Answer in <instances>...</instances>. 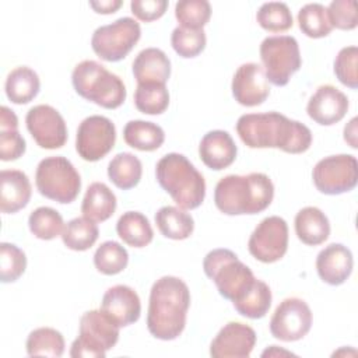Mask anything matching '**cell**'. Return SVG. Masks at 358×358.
I'll use <instances>...</instances> for the list:
<instances>
[{
  "label": "cell",
  "mask_w": 358,
  "mask_h": 358,
  "mask_svg": "<svg viewBox=\"0 0 358 358\" xmlns=\"http://www.w3.org/2000/svg\"><path fill=\"white\" fill-rule=\"evenodd\" d=\"M358 48L345 46L340 49L334 59V74L337 80L348 87L355 90L358 87Z\"/></svg>",
  "instance_id": "b9f144b4"
},
{
  "label": "cell",
  "mask_w": 358,
  "mask_h": 358,
  "mask_svg": "<svg viewBox=\"0 0 358 358\" xmlns=\"http://www.w3.org/2000/svg\"><path fill=\"white\" fill-rule=\"evenodd\" d=\"M129 263L127 250L115 241H106L98 246L94 255L95 268L105 275L122 273Z\"/></svg>",
  "instance_id": "8d00e7d4"
},
{
  "label": "cell",
  "mask_w": 358,
  "mask_h": 358,
  "mask_svg": "<svg viewBox=\"0 0 358 358\" xmlns=\"http://www.w3.org/2000/svg\"><path fill=\"white\" fill-rule=\"evenodd\" d=\"M236 133L249 148H278L288 154H301L312 144L308 126L274 110L242 115L236 122Z\"/></svg>",
  "instance_id": "6da1fadb"
},
{
  "label": "cell",
  "mask_w": 358,
  "mask_h": 358,
  "mask_svg": "<svg viewBox=\"0 0 358 358\" xmlns=\"http://www.w3.org/2000/svg\"><path fill=\"white\" fill-rule=\"evenodd\" d=\"M98 236V225L85 217H77L70 220L64 225V229L62 232L63 243L69 249L76 252L88 250L91 246H94Z\"/></svg>",
  "instance_id": "4dcf8cb0"
},
{
  "label": "cell",
  "mask_w": 358,
  "mask_h": 358,
  "mask_svg": "<svg viewBox=\"0 0 358 358\" xmlns=\"http://www.w3.org/2000/svg\"><path fill=\"white\" fill-rule=\"evenodd\" d=\"M260 59L267 80L277 87L287 85L302 63L298 41L289 35L264 38L260 43Z\"/></svg>",
  "instance_id": "9c48e42d"
},
{
  "label": "cell",
  "mask_w": 358,
  "mask_h": 358,
  "mask_svg": "<svg viewBox=\"0 0 358 358\" xmlns=\"http://www.w3.org/2000/svg\"><path fill=\"white\" fill-rule=\"evenodd\" d=\"M206 42V32L203 29L176 27L171 35V45L173 50L185 59L199 56L204 50Z\"/></svg>",
  "instance_id": "ab89813d"
},
{
  "label": "cell",
  "mask_w": 358,
  "mask_h": 358,
  "mask_svg": "<svg viewBox=\"0 0 358 358\" xmlns=\"http://www.w3.org/2000/svg\"><path fill=\"white\" fill-rule=\"evenodd\" d=\"M155 224L159 232L169 239H187L194 229V221L189 213L180 207L164 206L155 214Z\"/></svg>",
  "instance_id": "4316f807"
},
{
  "label": "cell",
  "mask_w": 358,
  "mask_h": 358,
  "mask_svg": "<svg viewBox=\"0 0 358 358\" xmlns=\"http://www.w3.org/2000/svg\"><path fill=\"white\" fill-rule=\"evenodd\" d=\"M203 270L211 278L221 296L239 301L255 284L253 271L229 249H214L203 260Z\"/></svg>",
  "instance_id": "8992f818"
},
{
  "label": "cell",
  "mask_w": 358,
  "mask_h": 358,
  "mask_svg": "<svg viewBox=\"0 0 358 358\" xmlns=\"http://www.w3.org/2000/svg\"><path fill=\"white\" fill-rule=\"evenodd\" d=\"M190 291L183 280L173 275L158 278L150 291L147 329L155 338H178L186 326Z\"/></svg>",
  "instance_id": "7a4b0ae2"
},
{
  "label": "cell",
  "mask_w": 358,
  "mask_h": 358,
  "mask_svg": "<svg viewBox=\"0 0 358 358\" xmlns=\"http://www.w3.org/2000/svg\"><path fill=\"white\" fill-rule=\"evenodd\" d=\"M101 310L119 327H126L138 320L141 302L137 292L129 285H113L102 296Z\"/></svg>",
  "instance_id": "d6986e66"
},
{
  "label": "cell",
  "mask_w": 358,
  "mask_h": 358,
  "mask_svg": "<svg viewBox=\"0 0 358 358\" xmlns=\"http://www.w3.org/2000/svg\"><path fill=\"white\" fill-rule=\"evenodd\" d=\"M122 0H101V1H90V7L98 14H113L122 7Z\"/></svg>",
  "instance_id": "bcb514c9"
},
{
  "label": "cell",
  "mask_w": 358,
  "mask_h": 358,
  "mask_svg": "<svg viewBox=\"0 0 358 358\" xmlns=\"http://www.w3.org/2000/svg\"><path fill=\"white\" fill-rule=\"evenodd\" d=\"M41 80L32 69L20 66L11 70L6 78L4 90L7 98L17 105L31 102L39 92Z\"/></svg>",
  "instance_id": "484cf974"
},
{
  "label": "cell",
  "mask_w": 358,
  "mask_h": 358,
  "mask_svg": "<svg viewBox=\"0 0 358 358\" xmlns=\"http://www.w3.org/2000/svg\"><path fill=\"white\" fill-rule=\"evenodd\" d=\"M310 327L312 310L303 299L296 296L281 301L270 319L271 336L287 343L303 338Z\"/></svg>",
  "instance_id": "5bb4252c"
},
{
  "label": "cell",
  "mask_w": 358,
  "mask_h": 358,
  "mask_svg": "<svg viewBox=\"0 0 358 358\" xmlns=\"http://www.w3.org/2000/svg\"><path fill=\"white\" fill-rule=\"evenodd\" d=\"M299 29L309 38L327 36L333 27L329 21L327 8L320 3H308L298 11Z\"/></svg>",
  "instance_id": "d590c367"
},
{
  "label": "cell",
  "mask_w": 358,
  "mask_h": 358,
  "mask_svg": "<svg viewBox=\"0 0 358 358\" xmlns=\"http://www.w3.org/2000/svg\"><path fill=\"white\" fill-rule=\"evenodd\" d=\"M27 143L18 129L0 130V159L15 161L24 155Z\"/></svg>",
  "instance_id": "ee69618b"
},
{
  "label": "cell",
  "mask_w": 358,
  "mask_h": 358,
  "mask_svg": "<svg viewBox=\"0 0 358 358\" xmlns=\"http://www.w3.org/2000/svg\"><path fill=\"white\" fill-rule=\"evenodd\" d=\"M271 299L270 287L264 281L256 278L253 287L239 301L232 303L239 315L249 319H260L268 312Z\"/></svg>",
  "instance_id": "d6a6232c"
},
{
  "label": "cell",
  "mask_w": 358,
  "mask_h": 358,
  "mask_svg": "<svg viewBox=\"0 0 358 358\" xmlns=\"http://www.w3.org/2000/svg\"><path fill=\"white\" fill-rule=\"evenodd\" d=\"M294 224L298 239L308 246L320 245L330 235L329 218L320 208L313 206L301 208L295 215Z\"/></svg>",
  "instance_id": "cb8c5ba5"
},
{
  "label": "cell",
  "mask_w": 358,
  "mask_h": 358,
  "mask_svg": "<svg viewBox=\"0 0 358 358\" xmlns=\"http://www.w3.org/2000/svg\"><path fill=\"white\" fill-rule=\"evenodd\" d=\"M130 8L136 18L144 22H151L161 18L165 14L168 8V1L166 0H133L130 3Z\"/></svg>",
  "instance_id": "f6af8a7d"
},
{
  "label": "cell",
  "mask_w": 358,
  "mask_h": 358,
  "mask_svg": "<svg viewBox=\"0 0 358 358\" xmlns=\"http://www.w3.org/2000/svg\"><path fill=\"white\" fill-rule=\"evenodd\" d=\"M25 124L35 143L45 150L62 148L67 141L63 116L50 105H36L27 112Z\"/></svg>",
  "instance_id": "9a60e30c"
},
{
  "label": "cell",
  "mask_w": 358,
  "mask_h": 358,
  "mask_svg": "<svg viewBox=\"0 0 358 358\" xmlns=\"http://www.w3.org/2000/svg\"><path fill=\"white\" fill-rule=\"evenodd\" d=\"M232 95L243 106L262 105L270 95V85L264 69L257 63H245L232 77Z\"/></svg>",
  "instance_id": "2e32d148"
},
{
  "label": "cell",
  "mask_w": 358,
  "mask_h": 358,
  "mask_svg": "<svg viewBox=\"0 0 358 358\" xmlns=\"http://www.w3.org/2000/svg\"><path fill=\"white\" fill-rule=\"evenodd\" d=\"M32 193L28 176L18 169H3L0 172V210L14 214L29 203Z\"/></svg>",
  "instance_id": "7402d4cb"
},
{
  "label": "cell",
  "mask_w": 358,
  "mask_h": 358,
  "mask_svg": "<svg viewBox=\"0 0 358 358\" xmlns=\"http://www.w3.org/2000/svg\"><path fill=\"white\" fill-rule=\"evenodd\" d=\"M236 154V144L225 130H211L206 133L199 144L200 159L213 171H221L232 165Z\"/></svg>",
  "instance_id": "44dd1931"
},
{
  "label": "cell",
  "mask_w": 358,
  "mask_h": 358,
  "mask_svg": "<svg viewBox=\"0 0 358 358\" xmlns=\"http://www.w3.org/2000/svg\"><path fill=\"white\" fill-rule=\"evenodd\" d=\"M159 186L183 210L197 208L206 197V180L196 166L183 155L169 152L155 166Z\"/></svg>",
  "instance_id": "277c9868"
},
{
  "label": "cell",
  "mask_w": 358,
  "mask_h": 358,
  "mask_svg": "<svg viewBox=\"0 0 358 358\" xmlns=\"http://www.w3.org/2000/svg\"><path fill=\"white\" fill-rule=\"evenodd\" d=\"M133 74L137 84H166L171 76V60L158 48H145L133 62Z\"/></svg>",
  "instance_id": "603a6c76"
},
{
  "label": "cell",
  "mask_w": 358,
  "mask_h": 358,
  "mask_svg": "<svg viewBox=\"0 0 358 358\" xmlns=\"http://www.w3.org/2000/svg\"><path fill=\"white\" fill-rule=\"evenodd\" d=\"M119 326L101 309L85 312L80 319L78 337L73 341L70 357L103 358L119 340Z\"/></svg>",
  "instance_id": "52a82bcc"
},
{
  "label": "cell",
  "mask_w": 358,
  "mask_h": 358,
  "mask_svg": "<svg viewBox=\"0 0 358 358\" xmlns=\"http://www.w3.org/2000/svg\"><path fill=\"white\" fill-rule=\"evenodd\" d=\"M256 20L259 25L268 32H284L294 24L288 6L281 1H268L262 4L257 10Z\"/></svg>",
  "instance_id": "74e56055"
},
{
  "label": "cell",
  "mask_w": 358,
  "mask_h": 358,
  "mask_svg": "<svg viewBox=\"0 0 358 358\" xmlns=\"http://www.w3.org/2000/svg\"><path fill=\"white\" fill-rule=\"evenodd\" d=\"M278 354H280V355H281V354H284V355H294L292 352H288V351H281V350L278 351L277 345H271L270 348H267V350L262 354V357H267V355H268V357H273V355H278Z\"/></svg>",
  "instance_id": "681fc988"
},
{
  "label": "cell",
  "mask_w": 358,
  "mask_h": 358,
  "mask_svg": "<svg viewBox=\"0 0 358 358\" xmlns=\"http://www.w3.org/2000/svg\"><path fill=\"white\" fill-rule=\"evenodd\" d=\"M28 227L34 236L42 241H50L62 235L64 229L63 217L52 207H38L28 217Z\"/></svg>",
  "instance_id": "e575fe53"
},
{
  "label": "cell",
  "mask_w": 358,
  "mask_h": 358,
  "mask_svg": "<svg viewBox=\"0 0 358 358\" xmlns=\"http://www.w3.org/2000/svg\"><path fill=\"white\" fill-rule=\"evenodd\" d=\"M344 140L352 147L357 148V117H352L344 127Z\"/></svg>",
  "instance_id": "c3c4849f"
},
{
  "label": "cell",
  "mask_w": 358,
  "mask_h": 358,
  "mask_svg": "<svg viewBox=\"0 0 358 358\" xmlns=\"http://www.w3.org/2000/svg\"><path fill=\"white\" fill-rule=\"evenodd\" d=\"M119 238L131 248H144L151 243L154 232L148 218L138 211L123 213L116 222Z\"/></svg>",
  "instance_id": "83f0119b"
},
{
  "label": "cell",
  "mask_w": 358,
  "mask_h": 358,
  "mask_svg": "<svg viewBox=\"0 0 358 358\" xmlns=\"http://www.w3.org/2000/svg\"><path fill=\"white\" fill-rule=\"evenodd\" d=\"M327 8L329 21L333 28L350 31L357 28V7L354 0H333Z\"/></svg>",
  "instance_id": "7bdbcfd3"
},
{
  "label": "cell",
  "mask_w": 358,
  "mask_h": 358,
  "mask_svg": "<svg viewBox=\"0 0 358 358\" xmlns=\"http://www.w3.org/2000/svg\"><path fill=\"white\" fill-rule=\"evenodd\" d=\"M354 259L351 250L343 243H330L316 257V271L322 281L341 285L351 275Z\"/></svg>",
  "instance_id": "ffe728a7"
},
{
  "label": "cell",
  "mask_w": 358,
  "mask_h": 358,
  "mask_svg": "<svg viewBox=\"0 0 358 358\" xmlns=\"http://www.w3.org/2000/svg\"><path fill=\"white\" fill-rule=\"evenodd\" d=\"M116 206L115 193L105 183L94 182L87 187L81 203V213L83 217L94 222H103L113 215Z\"/></svg>",
  "instance_id": "d4e9b609"
},
{
  "label": "cell",
  "mask_w": 358,
  "mask_h": 358,
  "mask_svg": "<svg viewBox=\"0 0 358 358\" xmlns=\"http://www.w3.org/2000/svg\"><path fill=\"white\" fill-rule=\"evenodd\" d=\"M316 189L329 196L352 190L358 182V162L351 154L329 155L317 161L312 171Z\"/></svg>",
  "instance_id": "8fae6325"
},
{
  "label": "cell",
  "mask_w": 358,
  "mask_h": 358,
  "mask_svg": "<svg viewBox=\"0 0 358 358\" xmlns=\"http://www.w3.org/2000/svg\"><path fill=\"white\" fill-rule=\"evenodd\" d=\"M249 253L262 263H274L284 257L288 249V225L278 215L262 220L248 242Z\"/></svg>",
  "instance_id": "4fadbf2b"
},
{
  "label": "cell",
  "mask_w": 358,
  "mask_h": 358,
  "mask_svg": "<svg viewBox=\"0 0 358 358\" xmlns=\"http://www.w3.org/2000/svg\"><path fill=\"white\" fill-rule=\"evenodd\" d=\"M134 105L145 115L164 113L169 105V92L166 85L158 83L137 84L134 91Z\"/></svg>",
  "instance_id": "836d02e7"
},
{
  "label": "cell",
  "mask_w": 358,
  "mask_h": 358,
  "mask_svg": "<svg viewBox=\"0 0 358 358\" xmlns=\"http://www.w3.org/2000/svg\"><path fill=\"white\" fill-rule=\"evenodd\" d=\"M141 36L140 24L131 17H122L96 28L91 38L92 50L105 62L124 59Z\"/></svg>",
  "instance_id": "30bf717a"
},
{
  "label": "cell",
  "mask_w": 358,
  "mask_h": 358,
  "mask_svg": "<svg viewBox=\"0 0 358 358\" xmlns=\"http://www.w3.org/2000/svg\"><path fill=\"white\" fill-rule=\"evenodd\" d=\"M25 347L31 357L59 358L64 352V338L53 327H38L29 333Z\"/></svg>",
  "instance_id": "1f68e13d"
},
{
  "label": "cell",
  "mask_w": 358,
  "mask_h": 358,
  "mask_svg": "<svg viewBox=\"0 0 358 358\" xmlns=\"http://www.w3.org/2000/svg\"><path fill=\"white\" fill-rule=\"evenodd\" d=\"M116 143V127L110 119L92 115L85 117L76 136V150L88 162H95L112 151Z\"/></svg>",
  "instance_id": "7c38bea8"
},
{
  "label": "cell",
  "mask_w": 358,
  "mask_h": 358,
  "mask_svg": "<svg viewBox=\"0 0 358 358\" xmlns=\"http://www.w3.org/2000/svg\"><path fill=\"white\" fill-rule=\"evenodd\" d=\"M123 138L127 145L138 151H155L165 141L161 126L147 120H130L123 129Z\"/></svg>",
  "instance_id": "f1b7e54d"
},
{
  "label": "cell",
  "mask_w": 358,
  "mask_h": 358,
  "mask_svg": "<svg viewBox=\"0 0 358 358\" xmlns=\"http://www.w3.org/2000/svg\"><path fill=\"white\" fill-rule=\"evenodd\" d=\"M35 185L43 197L69 204L80 193L81 178L67 158L62 155L46 157L36 166Z\"/></svg>",
  "instance_id": "ba28073f"
},
{
  "label": "cell",
  "mask_w": 358,
  "mask_h": 358,
  "mask_svg": "<svg viewBox=\"0 0 358 358\" xmlns=\"http://www.w3.org/2000/svg\"><path fill=\"white\" fill-rule=\"evenodd\" d=\"M348 98L334 85H320L309 98L306 112L309 117L322 124L331 126L338 123L348 110Z\"/></svg>",
  "instance_id": "ac0fdd59"
},
{
  "label": "cell",
  "mask_w": 358,
  "mask_h": 358,
  "mask_svg": "<svg viewBox=\"0 0 358 358\" xmlns=\"http://www.w3.org/2000/svg\"><path fill=\"white\" fill-rule=\"evenodd\" d=\"M27 268L25 253L14 243H0V277L1 282L17 281Z\"/></svg>",
  "instance_id": "60d3db41"
},
{
  "label": "cell",
  "mask_w": 358,
  "mask_h": 358,
  "mask_svg": "<svg viewBox=\"0 0 358 358\" xmlns=\"http://www.w3.org/2000/svg\"><path fill=\"white\" fill-rule=\"evenodd\" d=\"M10 129H18V117L7 106L0 108V130H10Z\"/></svg>",
  "instance_id": "7dc6e473"
},
{
  "label": "cell",
  "mask_w": 358,
  "mask_h": 358,
  "mask_svg": "<svg viewBox=\"0 0 358 358\" xmlns=\"http://www.w3.org/2000/svg\"><path fill=\"white\" fill-rule=\"evenodd\" d=\"M76 92L98 106L116 109L126 99V87L122 78L95 60H83L71 73Z\"/></svg>",
  "instance_id": "5b68a950"
},
{
  "label": "cell",
  "mask_w": 358,
  "mask_h": 358,
  "mask_svg": "<svg viewBox=\"0 0 358 358\" xmlns=\"http://www.w3.org/2000/svg\"><path fill=\"white\" fill-rule=\"evenodd\" d=\"M256 344V331L241 322H228L213 338V358H248Z\"/></svg>",
  "instance_id": "e0dca14e"
},
{
  "label": "cell",
  "mask_w": 358,
  "mask_h": 358,
  "mask_svg": "<svg viewBox=\"0 0 358 358\" xmlns=\"http://www.w3.org/2000/svg\"><path fill=\"white\" fill-rule=\"evenodd\" d=\"M175 17L180 27L203 29L211 17V6L206 0H180L175 4Z\"/></svg>",
  "instance_id": "f35d334b"
},
{
  "label": "cell",
  "mask_w": 358,
  "mask_h": 358,
  "mask_svg": "<svg viewBox=\"0 0 358 358\" xmlns=\"http://www.w3.org/2000/svg\"><path fill=\"white\" fill-rule=\"evenodd\" d=\"M141 161L130 152L116 154L108 165L109 180L122 190H129L137 186L141 179Z\"/></svg>",
  "instance_id": "f546056e"
},
{
  "label": "cell",
  "mask_w": 358,
  "mask_h": 358,
  "mask_svg": "<svg viewBox=\"0 0 358 358\" xmlns=\"http://www.w3.org/2000/svg\"><path fill=\"white\" fill-rule=\"evenodd\" d=\"M274 185L262 172L248 175H227L218 180L214 190L215 207L227 215L259 214L273 201Z\"/></svg>",
  "instance_id": "3957f363"
}]
</instances>
